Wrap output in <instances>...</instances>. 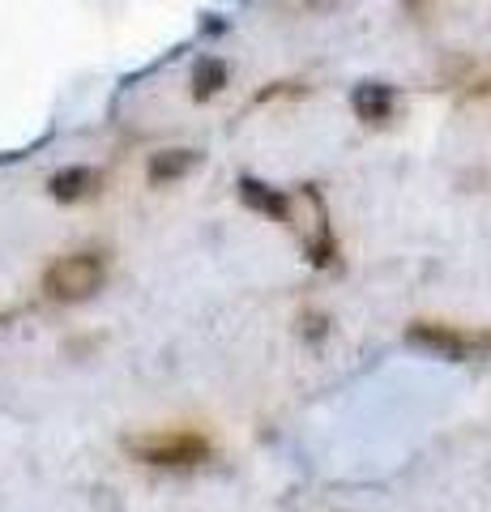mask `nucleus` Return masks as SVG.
Returning <instances> with one entry per match:
<instances>
[{"label":"nucleus","instance_id":"obj_1","mask_svg":"<svg viewBox=\"0 0 491 512\" xmlns=\"http://www.w3.org/2000/svg\"><path fill=\"white\" fill-rule=\"evenodd\" d=\"M129 453L154 470H197L214 457V448L201 431H150L129 440Z\"/></svg>","mask_w":491,"mask_h":512},{"label":"nucleus","instance_id":"obj_2","mask_svg":"<svg viewBox=\"0 0 491 512\" xmlns=\"http://www.w3.org/2000/svg\"><path fill=\"white\" fill-rule=\"evenodd\" d=\"M103 282H107V265L99 252H69L56 265H47L43 291L60 303H82L90 295H99Z\"/></svg>","mask_w":491,"mask_h":512},{"label":"nucleus","instance_id":"obj_3","mask_svg":"<svg viewBox=\"0 0 491 512\" xmlns=\"http://www.w3.org/2000/svg\"><path fill=\"white\" fill-rule=\"evenodd\" d=\"M410 342L423 346V350H436V355H445V359H470L474 350L491 346L487 333H462L453 325H427V320L410 325Z\"/></svg>","mask_w":491,"mask_h":512},{"label":"nucleus","instance_id":"obj_4","mask_svg":"<svg viewBox=\"0 0 491 512\" xmlns=\"http://www.w3.org/2000/svg\"><path fill=\"white\" fill-rule=\"evenodd\" d=\"M351 107L363 124H389L393 111H398V94L385 82H359L351 90Z\"/></svg>","mask_w":491,"mask_h":512},{"label":"nucleus","instance_id":"obj_5","mask_svg":"<svg viewBox=\"0 0 491 512\" xmlns=\"http://www.w3.org/2000/svg\"><path fill=\"white\" fill-rule=\"evenodd\" d=\"M240 197H244L248 210H257V214H265V218H274V222H282V227H291V197H287L282 188L244 175V180H240Z\"/></svg>","mask_w":491,"mask_h":512},{"label":"nucleus","instance_id":"obj_6","mask_svg":"<svg viewBox=\"0 0 491 512\" xmlns=\"http://www.w3.org/2000/svg\"><path fill=\"white\" fill-rule=\"evenodd\" d=\"M99 184H103V175L94 167H65V171H56L52 180H47V192H52L60 205H77V201L94 197Z\"/></svg>","mask_w":491,"mask_h":512},{"label":"nucleus","instance_id":"obj_7","mask_svg":"<svg viewBox=\"0 0 491 512\" xmlns=\"http://www.w3.org/2000/svg\"><path fill=\"white\" fill-rule=\"evenodd\" d=\"M201 163L197 150H163L150 158V184H171V180H184L188 171Z\"/></svg>","mask_w":491,"mask_h":512},{"label":"nucleus","instance_id":"obj_8","mask_svg":"<svg viewBox=\"0 0 491 512\" xmlns=\"http://www.w3.org/2000/svg\"><path fill=\"white\" fill-rule=\"evenodd\" d=\"M231 82V69H227V60H218V56H201L193 64V99H214L218 90H223Z\"/></svg>","mask_w":491,"mask_h":512}]
</instances>
